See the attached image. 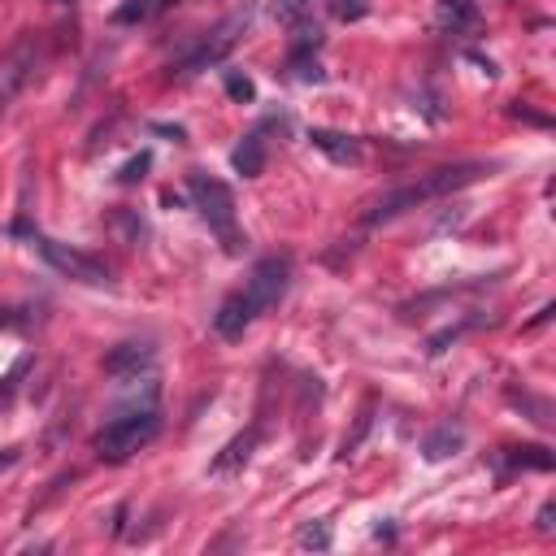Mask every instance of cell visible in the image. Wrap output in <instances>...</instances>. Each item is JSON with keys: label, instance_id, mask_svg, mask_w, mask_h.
I'll return each mask as SVG.
<instances>
[{"label": "cell", "instance_id": "2", "mask_svg": "<svg viewBox=\"0 0 556 556\" xmlns=\"http://www.w3.org/2000/svg\"><path fill=\"white\" fill-rule=\"evenodd\" d=\"M157 431H161L157 409H135V413H126V417H113L105 431H96L92 448H96L100 461H126L131 452H139L144 444H153Z\"/></svg>", "mask_w": 556, "mask_h": 556}, {"label": "cell", "instance_id": "17", "mask_svg": "<svg viewBox=\"0 0 556 556\" xmlns=\"http://www.w3.org/2000/svg\"><path fill=\"white\" fill-rule=\"evenodd\" d=\"M226 92H231L235 100H244V105H248V100H257V87H252L248 79H239V74H226Z\"/></svg>", "mask_w": 556, "mask_h": 556}, {"label": "cell", "instance_id": "18", "mask_svg": "<svg viewBox=\"0 0 556 556\" xmlns=\"http://www.w3.org/2000/svg\"><path fill=\"white\" fill-rule=\"evenodd\" d=\"M300 543H305V548H331V530H326V526H309L305 535H300Z\"/></svg>", "mask_w": 556, "mask_h": 556}, {"label": "cell", "instance_id": "20", "mask_svg": "<svg viewBox=\"0 0 556 556\" xmlns=\"http://www.w3.org/2000/svg\"><path fill=\"white\" fill-rule=\"evenodd\" d=\"M539 526L552 530V504H543V509H539Z\"/></svg>", "mask_w": 556, "mask_h": 556}, {"label": "cell", "instance_id": "11", "mask_svg": "<svg viewBox=\"0 0 556 556\" xmlns=\"http://www.w3.org/2000/svg\"><path fill=\"white\" fill-rule=\"evenodd\" d=\"M461 444H465V435H461V431H452V426H439V431L422 444V452H426L431 461H444V457H452V452H457Z\"/></svg>", "mask_w": 556, "mask_h": 556}, {"label": "cell", "instance_id": "13", "mask_svg": "<svg viewBox=\"0 0 556 556\" xmlns=\"http://www.w3.org/2000/svg\"><path fill=\"white\" fill-rule=\"evenodd\" d=\"M439 14L452 27H461V22H474V0H439Z\"/></svg>", "mask_w": 556, "mask_h": 556}, {"label": "cell", "instance_id": "7", "mask_svg": "<svg viewBox=\"0 0 556 556\" xmlns=\"http://www.w3.org/2000/svg\"><path fill=\"white\" fill-rule=\"evenodd\" d=\"M309 144L318 148V153H326L335 161V166H357L361 161V144L352 135H339V131H326V126H313L309 131Z\"/></svg>", "mask_w": 556, "mask_h": 556}, {"label": "cell", "instance_id": "10", "mask_svg": "<svg viewBox=\"0 0 556 556\" xmlns=\"http://www.w3.org/2000/svg\"><path fill=\"white\" fill-rule=\"evenodd\" d=\"M170 0H126V5H118L113 9V22L118 27H131V22H148L157 14V9H166Z\"/></svg>", "mask_w": 556, "mask_h": 556}, {"label": "cell", "instance_id": "15", "mask_svg": "<svg viewBox=\"0 0 556 556\" xmlns=\"http://www.w3.org/2000/svg\"><path fill=\"white\" fill-rule=\"evenodd\" d=\"M365 0H331V14L335 18H344V22H357V18H365Z\"/></svg>", "mask_w": 556, "mask_h": 556}, {"label": "cell", "instance_id": "12", "mask_svg": "<svg viewBox=\"0 0 556 556\" xmlns=\"http://www.w3.org/2000/svg\"><path fill=\"white\" fill-rule=\"evenodd\" d=\"M509 461L517 465V470H543V474L552 470V452H548V448H539V444L513 448V452H509Z\"/></svg>", "mask_w": 556, "mask_h": 556}, {"label": "cell", "instance_id": "6", "mask_svg": "<svg viewBox=\"0 0 556 556\" xmlns=\"http://www.w3.org/2000/svg\"><path fill=\"white\" fill-rule=\"evenodd\" d=\"M257 305H252V296L248 292H235V296H226L222 300V309L213 313V331H218L222 339H239L252 326V318H257Z\"/></svg>", "mask_w": 556, "mask_h": 556}, {"label": "cell", "instance_id": "14", "mask_svg": "<svg viewBox=\"0 0 556 556\" xmlns=\"http://www.w3.org/2000/svg\"><path fill=\"white\" fill-rule=\"evenodd\" d=\"M248 448H252V435H244V439H235L231 448L222 452L218 461H213V474H222V470H231V465H239V461H248Z\"/></svg>", "mask_w": 556, "mask_h": 556}, {"label": "cell", "instance_id": "19", "mask_svg": "<svg viewBox=\"0 0 556 556\" xmlns=\"http://www.w3.org/2000/svg\"><path fill=\"white\" fill-rule=\"evenodd\" d=\"M14 461H18V448H0V470H9Z\"/></svg>", "mask_w": 556, "mask_h": 556}, {"label": "cell", "instance_id": "3", "mask_svg": "<svg viewBox=\"0 0 556 556\" xmlns=\"http://www.w3.org/2000/svg\"><path fill=\"white\" fill-rule=\"evenodd\" d=\"M187 187H192V196H196V209L205 213V222L218 231V239L226 248H239V231H235V196H231V187H226L222 179H209V174H192L187 179Z\"/></svg>", "mask_w": 556, "mask_h": 556}, {"label": "cell", "instance_id": "1", "mask_svg": "<svg viewBox=\"0 0 556 556\" xmlns=\"http://www.w3.org/2000/svg\"><path fill=\"white\" fill-rule=\"evenodd\" d=\"M487 174L483 161H461V166H439L431 174H422L417 183L409 187H396V192H387L378 205L365 213V222L378 226V222H391V218H400V213H409L417 205H426V200H435V196H452V192H461V187H470L478 183Z\"/></svg>", "mask_w": 556, "mask_h": 556}, {"label": "cell", "instance_id": "5", "mask_svg": "<svg viewBox=\"0 0 556 556\" xmlns=\"http://www.w3.org/2000/svg\"><path fill=\"white\" fill-rule=\"evenodd\" d=\"M287 283H292V261H287V257H261L257 265H252L244 292L252 296V305L265 313L270 305H278V300H283Z\"/></svg>", "mask_w": 556, "mask_h": 556}, {"label": "cell", "instance_id": "8", "mask_svg": "<svg viewBox=\"0 0 556 556\" xmlns=\"http://www.w3.org/2000/svg\"><path fill=\"white\" fill-rule=\"evenodd\" d=\"M231 166L244 174V179H257V174L265 170V139H261V131L244 135V144L231 153Z\"/></svg>", "mask_w": 556, "mask_h": 556}, {"label": "cell", "instance_id": "9", "mask_svg": "<svg viewBox=\"0 0 556 556\" xmlns=\"http://www.w3.org/2000/svg\"><path fill=\"white\" fill-rule=\"evenodd\" d=\"M153 361V348L148 344H122L118 352H109L105 357V370L109 374H131V370H139V365H148Z\"/></svg>", "mask_w": 556, "mask_h": 556}, {"label": "cell", "instance_id": "4", "mask_svg": "<svg viewBox=\"0 0 556 556\" xmlns=\"http://www.w3.org/2000/svg\"><path fill=\"white\" fill-rule=\"evenodd\" d=\"M31 248L40 252V257L53 265L57 274H66L74 278V283H87V287H109V270L100 265L96 257H87V252L79 248H70V244H57V239H48V235H31Z\"/></svg>", "mask_w": 556, "mask_h": 556}, {"label": "cell", "instance_id": "16", "mask_svg": "<svg viewBox=\"0 0 556 556\" xmlns=\"http://www.w3.org/2000/svg\"><path fill=\"white\" fill-rule=\"evenodd\" d=\"M148 166H153V157H148V153H139L135 161H126V166L118 170V183H139V179H144V170Z\"/></svg>", "mask_w": 556, "mask_h": 556}]
</instances>
